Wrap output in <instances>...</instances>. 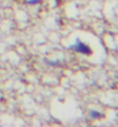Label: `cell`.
I'll list each match as a JSON object with an SVG mask.
<instances>
[{"label":"cell","instance_id":"3","mask_svg":"<svg viewBox=\"0 0 118 127\" xmlns=\"http://www.w3.org/2000/svg\"><path fill=\"white\" fill-rule=\"evenodd\" d=\"M39 2H42V0H27V3L29 5H37Z\"/></svg>","mask_w":118,"mask_h":127},{"label":"cell","instance_id":"1","mask_svg":"<svg viewBox=\"0 0 118 127\" xmlns=\"http://www.w3.org/2000/svg\"><path fill=\"white\" fill-rule=\"evenodd\" d=\"M70 49L75 52H78V53H81V54H84V56H90L93 53V50H91V47L89 45H87L86 43L83 42H81V40L77 39L75 40L74 44H72Z\"/></svg>","mask_w":118,"mask_h":127},{"label":"cell","instance_id":"2","mask_svg":"<svg viewBox=\"0 0 118 127\" xmlns=\"http://www.w3.org/2000/svg\"><path fill=\"white\" fill-rule=\"evenodd\" d=\"M89 117L93 118V119H101V118H103V114L96 110H91L89 112Z\"/></svg>","mask_w":118,"mask_h":127}]
</instances>
